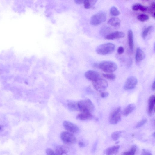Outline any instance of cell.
I'll use <instances>...</instances> for the list:
<instances>
[{"label":"cell","mask_w":155,"mask_h":155,"mask_svg":"<svg viewBox=\"0 0 155 155\" xmlns=\"http://www.w3.org/2000/svg\"><path fill=\"white\" fill-rule=\"evenodd\" d=\"M78 111L82 112L91 113L94 110V106L92 102L89 99L82 100L77 102Z\"/></svg>","instance_id":"1"},{"label":"cell","mask_w":155,"mask_h":155,"mask_svg":"<svg viewBox=\"0 0 155 155\" xmlns=\"http://www.w3.org/2000/svg\"><path fill=\"white\" fill-rule=\"evenodd\" d=\"M115 49L114 44L111 43L104 44L99 46L96 49L97 53L101 55H106L113 52Z\"/></svg>","instance_id":"2"},{"label":"cell","mask_w":155,"mask_h":155,"mask_svg":"<svg viewBox=\"0 0 155 155\" xmlns=\"http://www.w3.org/2000/svg\"><path fill=\"white\" fill-rule=\"evenodd\" d=\"M99 68L105 72L112 73L117 70V66L113 62L103 61L99 64Z\"/></svg>","instance_id":"3"},{"label":"cell","mask_w":155,"mask_h":155,"mask_svg":"<svg viewBox=\"0 0 155 155\" xmlns=\"http://www.w3.org/2000/svg\"><path fill=\"white\" fill-rule=\"evenodd\" d=\"M107 19L106 13L102 11H100L94 15L90 20V24L92 25L97 26L104 23Z\"/></svg>","instance_id":"4"},{"label":"cell","mask_w":155,"mask_h":155,"mask_svg":"<svg viewBox=\"0 0 155 155\" xmlns=\"http://www.w3.org/2000/svg\"><path fill=\"white\" fill-rule=\"evenodd\" d=\"M60 137L62 141L65 144H73L75 143L77 141L76 137L68 132H62L61 134Z\"/></svg>","instance_id":"5"},{"label":"cell","mask_w":155,"mask_h":155,"mask_svg":"<svg viewBox=\"0 0 155 155\" xmlns=\"http://www.w3.org/2000/svg\"><path fill=\"white\" fill-rule=\"evenodd\" d=\"M92 85L95 89L99 92L105 90L108 86L107 81L100 78L93 82Z\"/></svg>","instance_id":"6"},{"label":"cell","mask_w":155,"mask_h":155,"mask_svg":"<svg viewBox=\"0 0 155 155\" xmlns=\"http://www.w3.org/2000/svg\"><path fill=\"white\" fill-rule=\"evenodd\" d=\"M121 120V108L120 107H118L113 111L111 115L109 122L111 124H116L119 123Z\"/></svg>","instance_id":"7"},{"label":"cell","mask_w":155,"mask_h":155,"mask_svg":"<svg viewBox=\"0 0 155 155\" xmlns=\"http://www.w3.org/2000/svg\"><path fill=\"white\" fill-rule=\"evenodd\" d=\"M138 83L137 79L135 77L131 76L128 78L125 82L124 88L125 90L133 89Z\"/></svg>","instance_id":"8"},{"label":"cell","mask_w":155,"mask_h":155,"mask_svg":"<svg viewBox=\"0 0 155 155\" xmlns=\"http://www.w3.org/2000/svg\"><path fill=\"white\" fill-rule=\"evenodd\" d=\"M63 125L64 128L72 133H77L79 131V129L77 125L70 122L65 121Z\"/></svg>","instance_id":"9"},{"label":"cell","mask_w":155,"mask_h":155,"mask_svg":"<svg viewBox=\"0 0 155 155\" xmlns=\"http://www.w3.org/2000/svg\"><path fill=\"white\" fill-rule=\"evenodd\" d=\"M85 77L92 82L100 78L99 74L97 72L90 70L87 71L85 74Z\"/></svg>","instance_id":"10"},{"label":"cell","mask_w":155,"mask_h":155,"mask_svg":"<svg viewBox=\"0 0 155 155\" xmlns=\"http://www.w3.org/2000/svg\"><path fill=\"white\" fill-rule=\"evenodd\" d=\"M125 34L124 33L117 31L110 33L105 37V38L107 40H113L123 38Z\"/></svg>","instance_id":"11"},{"label":"cell","mask_w":155,"mask_h":155,"mask_svg":"<svg viewBox=\"0 0 155 155\" xmlns=\"http://www.w3.org/2000/svg\"><path fill=\"white\" fill-rule=\"evenodd\" d=\"M155 97L154 95H152L149 100L148 107L147 112L150 116L152 115L154 112L155 107Z\"/></svg>","instance_id":"12"},{"label":"cell","mask_w":155,"mask_h":155,"mask_svg":"<svg viewBox=\"0 0 155 155\" xmlns=\"http://www.w3.org/2000/svg\"><path fill=\"white\" fill-rule=\"evenodd\" d=\"M93 117L92 115L90 112H83L79 114L76 117L77 120L81 121H85L91 120Z\"/></svg>","instance_id":"13"},{"label":"cell","mask_w":155,"mask_h":155,"mask_svg":"<svg viewBox=\"0 0 155 155\" xmlns=\"http://www.w3.org/2000/svg\"><path fill=\"white\" fill-rule=\"evenodd\" d=\"M55 152L58 155H63L69 152L68 147L65 145H58L55 147Z\"/></svg>","instance_id":"14"},{"label":"cell","mask_w":155,"mask_h":155,"mask_svg":"<svg viewBox=\"0 0 155 155\" xmlns=\"http://www.w3.org/2000/svg\"><path fill=\"white\" fill-rule=\"evenodd\" d=\"M145 55L143 51L140 48H137L136 51L135 58L136 62L139 63L144 60Z\"/></svg>","instance_id":"15"},{"label":"cell","mask_w":155,"mask_h":155,"mask_svg":"<svg viewBox=\"0 0 155 155\" xmlns=\"http://www.w3.org/2000/svg\"><path fill=\"white\" fill-rule=\"evenodd\" d=\"M120 146H114L109 147L105 151L106 155H113L116 154L120 149Z\"/></svg>","instance_id":"16"},{"label":"cell","mask_w":155,"mask_h":155,"mask_svg":"<svg viewBox=\"0 0 155 155\" xmlns=\"http://www.w3.org/2000/svg\"><path fill=\"white\" fill-rule=\"evenodd\" d=\"M128 38L129 45L131 51H133L134 47V40L133 33L131 30H129L128 32Z\"/></svg>","instance_id":"17"},{"label":"cell","mask_w":155,"mask_h":155,"mask_svg":"<svg viewBox=\"0 0 155 155\" xmlns=\"http://www.w3.org/2000/svg\"><path fill=\"white\" fill-rule=\"evenodd\" d=\"M136 106L134 104H131L129 105L123 111V115L127 116L134 111L136 108Z\"/></svg>","instance_id":"18"},{"label":"cell","mask_w":155,"mask_h":155,"mask_svg":"<svg viewBox=\"0 0 155 155\" xmlns=\"http://www.w3.org/2000/svg\"><path fill=\"white\" fill-rule=\"evenodd\" d=\"M121 21L120 19L117 17L110 18L108 21V24L114 27H117L120 25Z\"/></svg>","instance_id":"19"},{"label":"cell","mask_w":155,"mask_h":155,"mask_svg":"<svg viewBox=\"0 0 155 155\" xmlns=\"http://www.w3.org/2000/svg\"><path fill=\"white\" fill-rule=\"evenodd\" d=\"M132 9L134 11L140 10L143 12H146L148 10V8L147 7L140 4L134 5L132 7Z\"/></svg>","instance_id":"20"},{"label":"cell","mask_w":155,"mask_h":155,"mask_svg":"<svg viewBox=\"0 0 155 155\" xmlns=\"http://www.w3.org/2000/svg\"><path fill=\"white\" fill-rule=\"evenodd\" d=\"M68 106L70 110L72 111H78L77 102L69 101L68 102Z\"/></svg>","instance_id":"21"},{"label":"cell","mask_w":155,"mask_h":155,"mask_svg":"<svg viewBox=\"0 0 155 155\" xmlns=\"http://www.w3.org/2000/svg\"><path fill=\"white\" fill-rule=\"evenodd\" d=\"M111 32V29L109 27L104 26L102 27L100 31V34L103 36L106 37L110 34Z\"/></svg>","instance_id":"22"},{"label":"cell","mask_w":155,"mask_h":155,"mask_svg":"<svg viewBox=\"0 0 155 155\" xmlns=\"http://www.w3.org/2000/svg\"><path fill=\"white\" fill-rule=\"evenodd\" d=\"M97 1L93 0H87L85 1L84 4L85 8L86 9H89L91 8Z\"/></svg>","instance_id":"23"},{"label":"cell","mask_w":155,"mask_h":155,"mask_svg":"<svg viewBox=\"0 0 155 155\" xmlns=\"http://www.w3.org/2000/svg\"><path fill=\"white\" fill-rule=\"evenodd\" d=\"M153 29V26H149L146 28L142 33V36L144 39H145L147 35L151 32Z\"/></svg>","instance_id":"24"},{"label":"cell","mask_w":155,"mask_h":155,"mask_svg":"<svg viewBox=\"0 0 155 155\" xmlns=\"http://www.w3.org/2000/svg\"><path fill=\"white\" fill-rule=\"evenodd\" d=\"M110 13L111 15L117 16L120 15V12L116 7L113 6L111 8L110 10Z\"/></svg>","instance_id":"25"},{"label":"cell","mask_w":155,"mask_h":155,"mask_svg":"<svg viewBox=\"0 0 155 155\" xmlns=\"http://www.w3.org/2000/svg\"><path fill=\"white\" fill-rule=\"evenodd\" d=\"M137 148L136 146L133 145L130 151L124 152L123 155H135Z\"/></svg>","instance_id":"26"},{"label":"cell","mask_w":155,"mask_h":155,"mask_svg":"<svg viewBox=\"0 0 155 155\" xmlns=\"http://www.w3.org/2000/svg\"><path fill=\"white\" fill-rule=\"evenodd\" d=\"M138 19L142 22H145L148 20L149 19V16L145 13L140 14L137 16Z\"/></svg>","instance_id":"27"},{"label":"cell","mask_w":155,"mask_h":155,"mask_svg":"<svg viewBox=\"0 0 155 155\" xmlns=\"http://www.w3.org/2000/svg\"><path fill=\"white\" fill-rule=\"evenodd\" d=\"M122 131H116L114 132L112 135V138L115 141H117L120 137L121 134L122 133Z\"/></svg>","instance_id":"28"},{"label":"cell","mask_w":155,"mask_h":155,"mask_svg":"<svg viewBox=\"0 0 155 155\" xmlns=\"http://www.w3.org/2000/svg\"><path fill=\"white\" fill-rule=\"evenodd\" d=\"M103 76L105 78L111 80H113L116 78V76L112 74H103Z\"/></svg>","instance_id":"29"},{"label":"cell","mask_w":155,"mask_h":155,"mask_svg":"<svg viewBox=\"0 0 155 155\" xmlns=\"http://www.w3.org/2000/svg\"><path fill=\"white\" fill-rule=\"evenodd\" d=\"M147 122V120L144 119L139 122L136 125V128H139L142 127Z\"/></svg>","instance_id":"30"},{"label":"cell","mask_w":155,"mask_h":155,"mask_svg":"<svg viewBox=\"0 0 155 155\" xmlns=\"http://www.w3.org/2000/svg\"><path fill=\"white\" fill-rule=\"evenodd\" d=\"M46 152L47 155H58L55 152L49 148L47 149Z\"/></svg>","instance_id":"31"},{"label":"cell","mask_w":155,"mask_h":155,"mask_svg":"<svg viewBox=\"0 0 155 155\" xmlns=\"http://www.w3.org/2000/svg\"><path fill=\"white\" fill-rule=\"evenodd\" d=\"M141 155H152V154L150 151L144 149L142 151Z\"/></svg>","instance_id":"32"},{"label":"cell","mask_w":155,"mask_h":155,"mask_svg":"<svg viewBox=\"0 0 155 155\" xmlns=\"http://www.w3.org/2000/svg\"><path fill=\"white\" fill-rule=\"evenodd\" d=\"M109 93L107 92H102L100 94L101 97L103 98L107 97Z\"/></svg>","instance_id":"33"},{"label":"cell","mask_w":155,"mask_h":155,"mask_svg":"<svg viewBox=\"0 0 155 155\" xmlns=\"http://www.w3.org/2000/svg\"><path fill=\"white\" fill-rule=\"evenodd\" d=\"M124 51V48L120 46L118 48L117 53L120 54H123Z\"/></svg>","instance_id":"34"},{"label":"cell","mask_w":155,"mask_h":155,"mask_svg":"<svg viewBox=\"0 0 155 155\" xmlns=\"http://www.w3.org/2000/svg\"><path fill=\"white\" fill-rule=\"evenodd\" d=\"M98 144V142H95V143H94V145H93V146L92 147V152H94L97 149V147Z\"/></svg>","instance_id":"35"},{"label":"cell","mask_w":155,"mask_h":155,"mask_svg":"<svg viewBox=\"0 0 155 155\" xmlns=\"http://www.w3.org/2000/svg\"><path fill=\"white\" fill-rule=\"evenodd\" d=\"M84 1L83 0H76L75 1L76 3L80 4L84 3Z\"/></svg>","instance_id":"36"},{"label":"cell","mask_w":155,"mask_h":155,"mask_svg":"<svg viewBox=\"0 0 155 155\" xmlns=\"http://www.w3.org/2000/svg\"><path fill=\"white\" fill-rule=\"evenodd\" d=\"M79 145L81 147H84L85 146V143L82 142H79Z\"/></svg>","instance_id":"37"},{"label":"cell","mask_w":155,"mask_h":155,"mask_svg":"<svg viewBox=\"0 0 155 155\" xmlns=\"http://www.w3.org/2000/svg\"><path fill=\"white\" fill-rule=\"evenodd\" d=\"M152 90L154 91L155 90V81L154 82L152 86Z\"/></svg>","instance_id":"38"},{"label":"cell","mask_w":155,"mask_h":155,"mask_svg":"<svg viewBox=\"0 0 155 155\" xmlns=\"http://www.w3.org/2000/svg\"><path fill=\"white\" fill-rule=\"evenodd\" d=\"M153 136L154 137L155 136V133H153Z\"/></svg>","instance_id":"39"},{"label":"cell","mask_w":155,"mask_h":155,"mask_svg":"<svg viewBox=\"0 0 155 155\" xmlns=\"http://www.w3.org/2000/svg\"><path fill=\"white\" fill-rule=\"evenodd\" d=\"M1 126H0V130H1Z\"/></svg>","instance_id":"40"}]
</instances>
